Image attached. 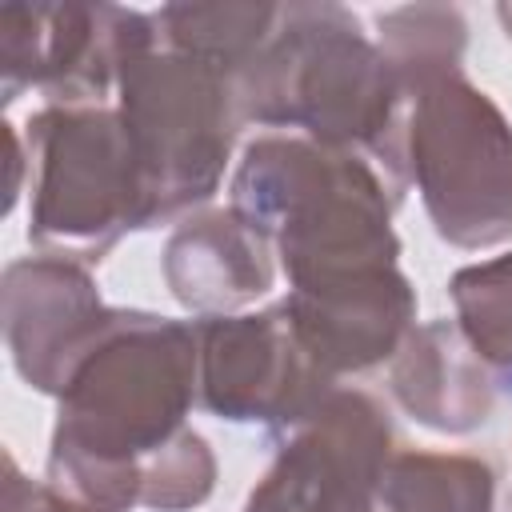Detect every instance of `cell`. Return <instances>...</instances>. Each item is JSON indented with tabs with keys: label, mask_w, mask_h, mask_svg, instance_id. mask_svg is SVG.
<instances>
[{
	"label": "cell",
	"mask_w": 512,
	"mask_h": 512,
	"mask_svg": "<svg viewBox=\"0 0 512 512\" xmlns=\"http://www.w3.org/2000/svg\"><path fill=\"white\" fill-rule=\"evenodd\" d=\"M196 400V324L108 308L56 392L48 484L92 512L144 508V488L160 456L192 428Z\"/></svg>",
	"instance_id": "6da1fadb"
},
{
	"label": "cell",
	"mask_w": 512,
	"mask_h": 512,
	"mask_svg": "<svg viewBox=\"0 0 512 512\" xmlns=\"http://www.w3.org/2000/svg\"><path fill=\"white\" fill-rule=\"evenodd\" d=\"M236 108L240 124L364 156L404 200L408 88L344 4H280L268 44L236 76Z\"/></svg>",
	"instance_id": "7a4b0ae2"
},
{
	"label": "cell",
	"mask_w": 512,
	"mask_h": 512,
	"mask_svg": "<svg viewBox=\"0 0 512 512\" xmlns=\"http://www.w3.org/2000/svg\"><path fill=\"white\" fill-rule=\"evenodd\" d=\"M228 192V208L272 244L288 288L400 264L392 232L400 196L356 152L264 132L244 144Z\"/></svg>",
	"instance_id": "3957f363"
},
{
	"label": "cell",
	"mask_w": 512,
	"mask_h": 512,
	"mask_svg": "<svg viewBox=\"0 0 512 512\" xmlns=\"http://www.w3.org/2000/svg\"><path fill=\"white\" fill-rule=\"evenodd\" d=\"M28 240L44 256L100 264L128 232L152 228L148 188L116 108L44 104L28 116Z\"/></svg>",
	"instance_id": "277c9868"
},
{
	"label": "cell",
	"mask_w": 512,
	"mask_h": 512,
	"mask_svg": "<svg viewBox=\"0 0 512 512\" xmlns=\"http://www.w3.org/2000/svg\"><path fill=\"white\" fill-rule=\"evenodd\" d=\"M116 112L148 188L152 228L200 212L220 192L240 128L232 76L156 40L124 64Z\"/></svg>",
	"instance_id": "5b68a950"
},
{
	"label": "cell",
	"mask_w": 512,
	"mask_h": 512,
	"mask_svg": "<svg viewBox=\"0 0 512 512\" xmlns=\"http://www.w3.org/2000/svg\"><path fill=\"white\" fill-rule=\"evenodd\" d=\"M408 184L444 244L480 252L512 240V124L464 68L408 100Z\"/></svg>",
	"instance_id": "8992f818"
},
{
	"label": "cell",
	"mask_w": 512,
	"mask_h": 512,
	"mask_svg": "<svg viewBox=\"0 0 512 512\" xmlns=\"http://www.w3.org/2000/svg\"><path fill=\"white\" fill-rule=\"evenodd\" d=\"M160 40L152 12L120 4H4L0 100L40 92L60 108H100L124 64Z\"/></svg>",
	"instance_id": "52a82bcc"
},
{
	"label": "cell",
	"mask_w": 512,
	"mask_h": 512,
	"mask_svg": "<svg viewBox=\"0 0 512 512\" xmlns=\"http://www.w3.org/2000/svg\"><path fill=\"white\" fill-rule=\"evenodd\" d=\"M200 404L228 424H256L284 440L340 384L304 352L284 304L264 312L196 316Z\"/></svg>",
	"instance_id": "ba28073f"
},
{
	"label": "cell",
	"mask_w": 512,
	"mask_h": 512,
	"mask_svg": "<svg viewBox=\"0 0 512 512\" xmlns=\"http://www.w3.org/2000/svg\"><path fill=\"white\" fill-rule=\"evenodd\" d=\"M396 432L376 396L336 388L304 424L276 440V460L244 512H372Z\"/></svg>",
	"instance_id": "9c48e42d"
},
{
	"label": "cell",
	"mask_w": 512,
	"mask_h": 512,
	"mask_svg": "<svg viewBox=\"0 0 512 512\" xmlns=\"http://www.w3.org/2000/svg\"><path fill=\"white\" fill-rule=\"evenodd\" d=\"M280 304L304 352L332 380L392 360L416 328V288L400 264L288 288Z\"/></svg>",
	"instance_id": "30bf717a"
},
{
	"label": "cell",
	"mask_w": 512,
	"mask_h": 512,
	"mask_svg": "<svg viewBox=\"0 0 512 512\" xmlns=\"http://www.w3.org/2000/svg\"><path fill=\"white\" fill-rule=\"evenodd\" d=\"M4 344L16 376L44 396H56L76 352L104 320L108 304L80 260L24 256L4 268Z\"/></svg>",
	"instance_id": "8fae6325"
},
{
	"label": "cell",
	"mask_w": 512,
	"mask_h": 512,
	"mask_svg": "<svg viewBox=\"0 0 512 512\" xmlns=\"http://www.w3.org/2000/svg\"><path fill=\"white\" fill-rule=\"evenodd\" d=\"M160 268L188 312L232 316L272 288L276 252L236 208H200L172 228Z\"/></svg>",
	"instance_id": "7c38bea8"
},
{
	"label": "cell",
	"mask_w": 512,
	"mask_h": 512,
	"mask_svg": "<svg viewBox=\"0 0 512 512\" xmlns=\"http://www.w3.org/2000/svg\"><path fill=\"white\" fill-rule=\"evenodd\" d=\"M392 400L424 428L444 436H468L492 420L500 384L456 320H428L408 332L388 360Z\"/></svg>",
	"instance_id": "4fadbf2b"
},
{
	"label": "cell",
	"mask_w": 512,
	"mask_h": 512,
	"mask_svg": "<svg viewBox=\"0 0 512 512\" xmlns=\"http://www.w3.org/2000/svg\"><path fill=\"white\" fill-rule=\"evenodd\" d=\"M160 44L184 56H196L212 64L216 72L236 76L256 60V52L268 44L280 4L264 0H224V4H164L152 12Z\"/></svg>",
	"instance_id": "5bb4252c"
},
{
	"label": "cell",
	"mask_w": 512,
	"mask_h": 512,
	"mask_svg": "<svg viewBox=\"0 0 512 512\" xmlns=\"http://www.w3.org/2000/svg\"><path fill=\"white\" fill-rule=\"evenodd\" d=\"M496 472L480 456L404 448L388 460L376 512H492Z\"/></svg>",
	"instance_id": "9a60e30c"
},
{
	"label": "cell",
	"mask_w": 512,
	"mask_h": 512,
	"mask_svg": "<svg viewBox=\"0 0 512 512\" xmlns=\"http://www.w3.org/2000/svg\"><path fill=\"white\" fill-rule=\"evenodd\" d=\"M376 48L408 88V100L420 84L460 72L468 48V24L452 4H404L376 16Z\"/></svg>",
	"instance_id": "2e32d148"
},
{
	"label": "cell",
	"mask_w": 512,
	"mask_h": 512,
	"mask_svg": "<svg viewBox=\"0 0 512 512\" xmlns=\"http://www.w3.org/2000/svg\"><path fill=\"white\" fill-rule=\"evenodd\" d=\"M448 296L464 340L496 376L500 396H512V252L452 272Z\"/></svg>",
	"instance_id": "e0dca14e"
},
{
	"label": "cell",
	"mask_w": 512,
	"mask_h": 512,
	"mask_svg": "<svg viewBox=\"0 0 512 512\" xmlns=\"http://www.w3.org/2000/svg\"><path fill=\"white\" fill-rule=\"evenodd\" d=\"M4 512H92L68 496H60L48 480H28L12 456H4Z\"/></svg>",
	"instance_id": "ac0fdd59"
},
{
	"label": "cell",
	"mask_w": 512,
	"mask_h": 512,
	"mask_svg": "<svg viewBox=\"0 0 512 512\" xmlns=\"http://www.w3.org/2000/svg\"><path fill=\"white\" fill-rule=\"evenodd\" d=\"M4 136H8V200H4V212H12L16 196H20V172H24V152H20V132L12 124H4Z\"/></svg>",
	"instance_id": "d6986e66"
},
{
	"label": "cell",
	"mask_w": 512,
	"mask_h": 512,
	"mask_svg": "<svg viewBox=\"0 0 512 512\" xmlns=\"http://www.w3.org/2000/svg\"><path fill=\"white\" fill-rule=\"evenodd\" d=\"M496 20L504 24V36L512 40V4H496Z\"/></svg>",
	"instance_id": "ffe728a7"
}]
</instances>
